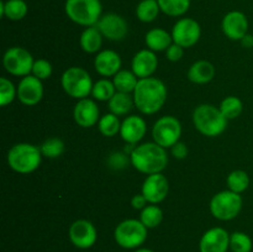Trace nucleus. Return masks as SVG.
Returning a JSON list of instances; mask_svg holds the SVG:
<instances>
[{
	"mask_svg": "<svg viewBox=\"0 0 253 252\" xmlns=\"http://www.w3.org/2000/svg\"><path fill=\"white\" fill-rule=\"evenodd\" d=\"M79 43L82 49L86 53H99V49L103 43V35L96 26H89L82 32Z\"/></svg>",
	"mask_w": 253,
	"mask_h": 252,
	"instance_id": "b1692460",
	"label": "nucleus"
},
{
	"mask_svg": "<svg viewBox=\"0 0 253 252\" xmlns=\"http://www.w3.org/2000/svg\"><path fill=\"white\" fill-rule=\"evenodd\" d=\"M180 136H182V124L174 116H162L153 125V141L162 147H172L179 141Z\"/></svg>",
	"mask_w": 253,
	"mask_h": 252,
	"instance_id": "1a4fd4ad",
	"label": "nucleus"
},
{
	"mask_svg": "<svg viewBox=\"0 0 253 252\" xmlns=\"http://www.w3.org/2000/svg\"><path fill=\"white\" fill-rule=\"evenodd\" d=\"M221 29L227 39L232 41H241L249 34V20L244 12L234 10L224 16Z\"/></svg>",
	"mask_w": 253,
	"mask_h": 252,
	"instance_id": "2eb2a0df",
	"label": "nucleus"
},
{
	"mask_svg": "<svg viewBox=\"0 0 253 252\" xmlns=\"http://www.w3.org/2000/svg\"><path fill=\"white\" fill-rule=\"evenodd\" d=\"M132 95L135 106L141 114L153 115L162 109L167 100V86L161 79L153 77L138 79Z\"/></svg>",
	"mask_w": 253,
	"mask_h": 252,
	"instance_id": "f257e3e1",
	"label": "nucleus"
},
{
	"mask_svg": "<svg viewBox=\"0 0 253 252\" xmlns=\"http://www.w3.org/2000/svg\"><path fill=\"white\" fill-rule=\"evenodd\" d=\"M130 161L138 172L150 175L162 173L168 165V155L165 147L153 141L135 146L130 155Z\"/></svg>",
	"mask_w": 253,
	"mask_h": 252,
	"instance_id": "f03ea898",
	"label": "nucleus"
},
{
	"mask_svg": "<svg viewBox=\"0 0 253 252\" xmlns=\"http://www.w3.org/2000/svg\"><path fill=\"white\" fill-rule=\"evenodd\" d=\"M202 36V27L199 22L195 21L190 17H183L178 20L172 29V39L173 42L183 48H189L193 47Z\"/></svg>",
	"mask_w": 253,
	"mask_h": 252,
	"instance_id": "9b49d317",
	"label": "nucleus"
},
{
	"mask_svg": "<svg viewBox=\"0 0 253 252\" xmlns=\"http://www.w3.org/2000/svg\"><path fill=\"white\" fill-rule=\"evenodd\" d=\"M147 204H148L147 199H146L145 195H143L142 193H141V194L133 195L132 199H131V205H132L133 209L136 210L145 209V208L147 207Z\"/></svg>",
	"mask_w": 253,
	"mask_h": 252,
	"instance_id": "79ce46f5",
	"label": "nucleus"
},
{
	"mask_svg": "<svg viewBox=\"0 0 253 252\" xmlns=\"http://www.w3.org/2000/svg\"><path fill=\"white\" fill-rule=\"evenodd\" d=\"M35 59L24 47H10L2 57V64L7 73L16 77L30 76Z\"/></svg>",
	"mask_w": 253,
	"mask_h": 252,
	"instance_id": "9d476101",
	"label": "nucleus"
},
{
	"mask_svg": "<svg viewBox=\"0 0 253 252\" xmlns=\"http://www.w3.org/2000/svg\"><path fill=\"white\" fill-rule=\"evenodd\" d=\"M146 121L138 115H130L121 123L120 136L127 145H136L146 135Z\"/></svg>",
	"mask_w": 253,
	"mask_h": 252,
	"instance_id": "6ab92c4d",
	"label": "nucleus"
},
{
	"mask_svg": "<svg viewBox=\"0 0 253 252\" xmlns=\"http://www.w3.org/2000/svg\"><path fill=\"white\" fill-rule=\"evenodd\" d=\"M219 109L222 113V115H224L227 120H234V119L239 118V116L241 115L242 110H244V104H242L241 99L240 98L230 95L226 96V98L220 103Z\"/></svg>",
	"mask_w": 253,
	"mask_h": 252,
	"instance_id": "7c9ffc66",
	"label": "nucleus"
},
{
	"mask_svg": "<svg viewBox=\"0 0 253 252\" xmlns=\"http://www.w3.org/2000/svg\"><path fill=\"white\" fill-rule=\"evenodd\" d=\"M66 15L81 26H95L103 16L100 0H66Z\"/></svg>",
	"mask_w": 253,
	"mask_h": 252,
	"instance_id": "39448f33",
	"label": "nucleus"
},
{
	"mask_svg": "<svg viewBox=\"0 0 253 252\" xmlns=\"http://www.w3.org/2000/svg\"><path fill=\"white\" fill-rule=\"evenodd\" d=\"M252 240L247 234L241 231H236L230 235V250L232 252H251Z\"/></svg>",
	"mask_w": 253,
	"mask_h": 252,
	"instance_id": "c9c22d12",
	"label": "nucleus"
},
{
	"mask_svg": "<svg viewBox=\"0 0 253 252\" xmlns=\"http://www.w3.org/2000/svg\"><path fill=\"white\" fill-rule=\"evenodd\" d=\"M121 57L113 49H104L95 56L94 68L100 76L109 78L121 71Z\"/></svg>",
	"mask_w": 253,
	"mask_h": 252,
	"instance_id": "412c9836",
	"label": "nucleus"
},
{
	"mask_svg": "<svg viewBox=\"0 0 253 252\" xmlns=\"http://www.w3.org/2000/svg\"><path fill=\"white\" fill-rule=\"evenodd\" d=\"M64 142L58 137H49L44 140L40 146V150L43 157L47 158H57L63 155L64 152Z\"/></svg>",
	"mask_w": 253,
	"mask_h": 252,
	"instance_id": "f704fd0d",
	"label": "nucleus"
},
{
	"mask_svg": "<svg viewBox=\"0 0 253 252\" xmlns=\"http://www.w3.org/2000/svg\"><path fill=\"white\" fill-rule=\"evenodd\" d=\"M133 106H135L133 95L128 93L116 91L113 98L109 100V110L111 114H115L116 116L127 115L132 110Z\"/></svg>",
	"mask_w": 253,
	"mask_h": 252,
	"instance_id": "393cba45",
	"label": "nucleus"
},
{
	"mask_svg": "<svg viewBox=\"0 0 253 252\" xmlns=\"http://www.w3.org/2000/svg\"><path fill=\"white\" fill-rule=\"evenodd\" d=\"M17 98V88L10 79L0 78V105L6 106Z\"/></svg>",
	"mask_w": 253,
	"mask_h": 252,
	"instance_id": "e433bc0d",
	"label": "nucleus"
},
{
	"mask_svg": "<svg viewBox=\"0 0 253 252\" xmlns=\"http://www.w3.org/2000/svg\"><path fill=\"white\" fill-rule=\"evenodd\" d=\"M43 98V84L41 79L35 76L22 77L17 85V99L24 105L34 106L39 104Z\"/></svg>",
	"mask_w": 253,
	"mask_h": 252,
	"instance_id": "4468645a",
	"label": "nucleus"
},
{
	"mask_svg": "<svg viewBox=\"0 0 253 252\" xmlns=\"http://www.w3.org/2000/svg\"><path fill=\"white\" fill-rule=\"evenodd\" d=\"M227 187L230 190L235 193H244L250 187V175L247 172L242 169L232 170L229 175H227Z\"/></svg>",
	"mask_w": 253,
	"mask_h": 252,
	"instance_id": "72a5a7b5",
	"label": "nucleus"
},
{
	"mask_svg": "<svg viewBox=\"0 0 253 252\" xmlns=\"http://www.w3.org/2000/svg\"><path fill=\"white\" fill-rule=\"evenodd\" d=\"M140 220L147 229H155L160 226L163 220V211L156 204H150L141 210Z\"/></svg>",
	"mask_w": 253,
	"mask_h": 252,
	"instance_id": "c756f323",
	"label": "nucleus"
},
{
	"mask_svg": "<svg viewBox=\"0 0 253 252\" xmlns=\"http://www.w3.org/2000/svg\"><path fill=\"white\" fill-rule=\"evenodd\" d=\"M73 116L76 123L81 127L88 128L99 123L100 110L95 101L89 98H84L78 100V103L74 106Z\"/></svg>",
	"mask_w": 253,
	"mask_h": 252,
	"instance_id": "a211bd4d",
	"label": "nucleus"
},
{
	"mask_svg": "<svg viewBox=\"0 0 253 252\" xmlns=\"http://www.w3.org/2000/svg\"><path fill=\"white\" fill-rule=\"evenodd\" d=\"M169 192V183L162 173L147 175L142 184V194L148 204H158L163 202Z\"/></svg>",
	"mask_w": 253,
	"mask_h": 252,
	"instance_id": "dca6fc26",
	"label": "nucleus"
},
{
	"mask_svg": "<svg viewBox=\"0 0 253 252\" xmlns=\"http://www.w3.org/2000/svg\"><path fill=\"white\" fill-rule=\"evenodd\" d=\"M170 151H172L173 157L177 158V160H184L188 156V147L182 141H178L175 145H173L170 147Z\"/></svg>",
	"mask_w": 253,
	"mask_h": 252,
	"instance_id": "a19ab883",
	"label": "nucleus"
},
{
	"mask_svg": "<svg viewBox=\"0 0 253 252\" xmlns=\"http://www.w3.org/2000/svg\"><path fill=\"white\" fill-rule=\"evenodd\" d=\"M145 42H146V46H147L148 49H151V51L153 52L167 51L168 47L173 43L172 34L166 31L165 29L156 27V29L150 30V31L146 34Z\"/></svg>",
	"mask_w": 253,
	"mask_h": 252,
	"instance_id": "5701e85b",
	"label": "nucleus"
},
{
	"mask_svg": "<svg viewBox=\"0 0 253 252\" xmlns=\"http://www.w3.org/2000/svg\"><path fill=\"white\" fill-rule=\"evenodd\" d=\"M160 11L157 0H142L136 7V16L142 22H152L157 19Z\"/></svg>",
	"mask_w": 253,
	"mask_h": 252,
	"instance_id": "cd10ccee",
	"label": "nucleus"
},
{
	"mask_svg": "<svg viewBox=\"0 0 253 252\" xmlns=\"http://www.w3.org/2000/svg\"><path fill=\"white\" fill-rule=\"evenodd\" d=\"M227 119L222 115L219 108L211 104H202L193 113V123L202 135L208 137L219 136L226 130Z\"/></svg>",
	"mask_w": 253,
	"mask_h": 252,
	"instance_id": "7ed1b4c3",
	"label": "nucleus"
},
{
	"mask_svg": "<svg viewBox=\"0 0 253 252\" xmlns=\"http://www.w3.org/2000/svg\"><path fill=\"white\" fill-rule=\"evenodd\" d=\"M215 77V67L209 61H197L188 71V79L195 84H207Z\"/></svg>",
	"mask_w": 253,
	"mask_h": 252,
	"instance_id": "4be33fe9",
	"label": "nucleus"
},
{
	"mask_svg": "<svg viewBox=\"0 0 253 252\" xmlns=\"http://www.w3.org/2000/svg\"><path fill=\"white\" fill-rule=\"evenodd\" d=\"M95 26L101 32L103 37L110 40V41H121L125 39L128 32L126 20L115 12L103 15Z\"/></svg>",
	"mask_w": 253,
	"mask_h": 252,
	"instance_id": "ddd939ff",
	"label": "nucleus"
},
{
	"mask_svg": "<svg viewBox=\"0 0 253 252\" xmlns=\"http://www.w3.org/2000/svg\"><path fill=\"white\" fill-rule=\"evenodd\" d=\"M230 234L224 227H212L204 232L199 242L200 252H227Z\"/></svg>",
	"mask_w": 253,
	"mask_h": 252,
	"instance_id": "f3484780",
	"label": "nucleus"
},
{
	"mask_svg": "<svg viewBox=\"0 0 253 252\" xmlns=\"http://www.w3.org/2000/svg\"><path fill=\"white\" fill-rule=\"evenodd\" d=\"M69 240L72 244L81 250L90 249L98 240V231L93 222L85 219L76 220L69 227Z\"/></svg>",
	"mask_w": 253,
	"mask_h": 252,
	"instance_id": "f8f14e48",
	"label": "nucleus"
},
{
	"mask_svg": "<svg viewBox=\"0 0 253 252\" xmlns=\"http://www.w3.org/2000/svg\"><path fill=\"white\" fill-rule=\"evenodd\" d=\"M115 93L116 88L114 85L113 81H109L108 78H104L94 83L93 90H91V96L95 100L109 101Z\"/></svg>",
	"mask_w": 253,
	"mask_h": 252,
	"instance_id": "473e14b6",
	"label": "nucleus"
},
{
	"mask_svg": "<svg viewBox=\"0 0 253 252\" xmlns=\"http://www.w3.org/2000/svg\"><path fill=\"white\" fill-rule=\"evenodd\" d=\"M135 252H155L150 249H137Z\"/></svg>",
	"mask_w": 253,
	"mask_h": 252,
	"instance_id": "c03bdc74",
	"label": "nucleus"
},
{
	"mask_svg": "<svg viewBox=\"0 0 253 252\" xmlns=\"http://www.w3.org/2000/svg\"><path fill=\"white\" fill-rule=\"evenodd\" d=\"M52 71V64L49 63L47 59H36L34 63V67H32L31 74L35 76L36 78L41 79V81H44V79H48L51 77Z\"/></svg>",
	"mask_w": 253,
	"mask_h": 252,
	"instance_id": "4c0bfd02",
	"label": "nucleus"
},
{
	"mask_svg": "<svg viewBox=\"0 0 253 252\" xmlns=\"http://www.w3.org/2000/svg\"><path fill=\"white\" fill-rule=\"evenodd\" d=\"M128 162H131L130 155H127L125 152H114L108 158L109 167L115 170L124 169L127 166Z\"/></svg>",
	"mask_w": 253,
	"mask_h": 252,
	"instance_id": "58836bf2",
	"label": "nucleus"
},
{
	"mask_svg": "<svg viewBox=\"0 0 253 252\" xmlns=\"http://www.w3.org/2000/svg\"><path fill=\"white\" fill-rule=\"evenodd\" d=\"M147 227L137 219H126L121 221L114 231V239L125 250L140 249L147 239Z\"/></svg>",
	"mask_w": 253,
	"mask_h": 252,
	"instance_id": "0eeeda50",
	"label": "nucleus"
},
{
	"mask_svg": "<svg viewBox=\"0 0 253 252\" xmlns=\"http://www.w3.org/2000/svg\"><path fill=\"white\" fill-rule=\"evenodd\" d=\"M98 127L101 135L106 136V137H113V136L120 133L121 121L119 116H116L115 114L109 113L101 116L98 123Z\"/></svg>",
	"mask_w": 253,
	"mask_h": 252,
	"instance_id": "2f4dec72",
	"label": "nucleus"
},
{
	"mask_svg": "<svg viewBox=\"0 0 253 252\" xmlns=\"http://www.w3.org/2000/svg\"><path fill=\"white\" fill-rule=\"evenodd\" d=\"M131 67L138 79L148 78L157 71L158 58L155 52L151 49H141L133 56Z\"/></svg>",
	"mask_w": 253,
	"mask_h": 252,
	"instance_id": "aec40b11",
	"label": "nucleus"
},
{
	"mask_svg": "<svg viewBox=\"0 0 253 252\" xmlns=\"http://www.w3.org/2000/svg\"><path fill=\"white\" fill-rule=\"evenodd\" d=\"M61 84L63 90L74 99L88 98L93 90V81L88 72L82 67H71L62 74Z\"/></svg>",
	"mask_w": 253,
	"mask_h": 252,
	"instance_id": "423d86ee",
	"label": "nucleus"
},
{
	"mask_svg": "<svg viewBox=\"0 0 253 252\" xmlns=\"http://www.w3.org/2000/svg\"><path fill=\"white\" fill-rule=\"evenodd\" d=\"M241 44L245 47V48H252L253 47V35L247 34L244 39L241 40Z\"/></svg>",
	"mask_w": 253,
	"mask_h": 252,
	"instance_id": "37998d69",
	"label": "nucleus"
},
{
	"mask_svg": "<svg viewBox=\"0 0 253 252\" xmlns=\"http://www.w3.org/2000/svg\"><path fill=\"white\" fill-rule=\"evenodd\" d=\"M29 7L24 0H7L0 1V15L11 21H19L27 15Z\"/></svg>",
	"mask_w": 253,
	"mask_h": 252,
	"instance_id": "a878e982",
	"label": "nucleus"
},
{
	"mask_svg": "<svg viewBox=\"0 0 253 252\" xmlns=\"http://www.w3.org/2000/svg\"><path fill=\"white\" fill-rule=\"evenodd\" d=\"M242 198L239 193L232 190H222L215 194L210 200V212L212 216L221 221L235 219L242 209Z\"/></svg>",
	"mask_w": 253,
	"mask_h": 252,
	"instance_id": "6e6552de",
	"label": "nucleus"
},
{
	"mask_svg": "<svg viewBox=\"0 0 253 252\" xmlns=\"http://www.w3.org/2000/svg\"><path fill=\"white\" fill-rule=\"evenodd\" d=\"M163 14L172 17L184 15L190 7V0H157Z\"/></svg>",
	"mask_w": 253,
	"mask_h": 252,
	"instance_id": "c85d7f7f",
	"label": "nucleus"
},
{
	"mask_svg": "<svg viewBox=\"0 0 253 252\" xmlns=\"http://www.w3.org/2000/svg\"><path fill=\"white\" fill-rule=\"evenodd\" d=\"M113 83L115 85L116 91H121V93H133L136 85L138 83V78L132 71H127V69H121L118 73L114 76Z\"/></svg>",
	"mask_w": 253,
	"mask_h": 252,
	"instance_id": "bb28decb",
	"label": "nucleus"
},
{
	"mask_svg": "<svg viewBox=\"0 0 253 252\" xmlns=\"http://www.w3.org/2000/svg\"><path fill=\"white\" fill-rule=\"evenodd\" d=\"M183 54H184V48H183L182 46H179V44L174 43V42H173V43L168 47L167 51H166V57H167L170 62L180 61Z\"/></svg>",
	"mask_w": 253,
	"mask_h": 252,
	"instance_id": "ea45409f",
	"label": "nucleus"
},
{
	"mask_svg": "<svg viewBox=\"0 0 253 252\" xmlns=\"http://www.w3.org/2000/svg\"><path fill=\"white\" fill-rule=\"evenodd\" d=\"M41 162V150L31 143H16L7 152V165L12 170L20 174H29L35 172L40 167Z\"/></svg>",
	"mask_w": 253,
	"mask_h": 252,
	"instance_id": "20e7f679",
	"label": "nucleus"
}]
</instances>
